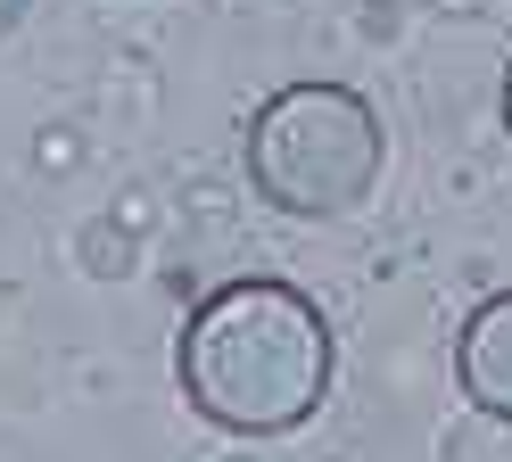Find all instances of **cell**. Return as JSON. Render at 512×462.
Masks as SVG:
<instances>
[{
    "label": "cell",
    "instance_id": "277c9868",
    "mask_svg": "<svg viewBox=\"0 0 512 462\" xmlns=\"http://www.w3.org/2000/svg\"><path fill=\"white\" fill-rule=\"evenodd\" d=\"M504 132H512V75H504Z\"/></svg>",
    "mask_w": 512,
    "mask_h": 462
},
{
    "label": "cell",
    "instance_id": "6da1fadb",
    "mask_svg": "<svg viewBox=\"0 0 512 462\" xmlns=\"http://www.w3.org/2000/svg\"><path fill=\"white\" fill-rule=\"evenodd\" d=\"M174 372H182V396L215 429L281 438L331 388V322L290 281H223L182 322Z\"/></svg>",
    "mask_w": 512,
    "mask_h": 462
},
{
    "label": "cell",
    "instance_id": "3957f363",
    "mask_svg": "<svg viewBox=\"0 0 512 462\" xmlns=\"http://www.w3.org/2000/svg\"><path fill=\"white\" fill-rule=\"evenodd\" d=\"M455 372H463V396H471L479 413H504L512 421V289L488 297V306L463 322Z\"/></svg>",
    "mask_w": 512,
    "mask_h": 462
},
{
    "label": "cell",
    "instance_id": "7a4b0ae2",
    "mask_svg": "<svg viewBox=\"0 0 512 462\" xmlns=\"http://www.w3.org/2000/svg\"><path fill=\"white\" fill-rule=\"evenodd\" d=\"M380 165H389V132L347 83H290L248 116V174L281 215H356L380 190Z\"/></svg>",
    "mask_w": 512,
    "mask_h": 462
}]
</instances>
